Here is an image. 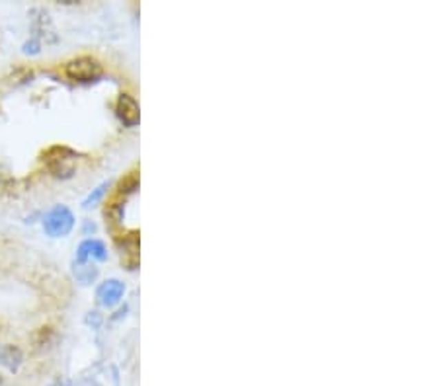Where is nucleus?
<instances>
[{"instance_id":"5","label":"nucleus","mask_w":439,"mask_h":386,"mask_svg":"<svg viewBox=\"0 0 439 386\" xmlns=\"http://www.w3.org/2000/svg\"><path fill=\"white\" fill-rule=\"evenodd\" d=\"M0 363L8 367L10 371H16L18 365L22 363V352L14 345H4L0 347Z\"/></svg>"},{"instance_id":"1","label":"nucleus","mask_w":439,"mask_h":386,"mask_svg":"<svg viewBox=\"0 0 439 386\" xmlns=\"http://www.w3.org/2000/svg\"><path fill=\"white\" fill-rule=\"evenodd\" d=\"M65 74L72 82H92L102 77V65L92 57H79L65 65Z\"/></svg>"},{"instance_id":"2","label":"nucleus","mask_w":439,"mask_h":386,"mask_svg":"<svg viewBox=\"0 0 439 386\" xmlns=\"http://www.w3.org/2000/svg\"><path fill=\"white\" fill-rule=\"evenodd\" d=\"M72 156L74 154L70 152L69 148H51L47 152V164H49V170L53 172V176H69L70 172H72V166L67 164V160H70Z\"/></svg>"},{"instance_id":"4","label":"nucleus","mask_w":439,"mask_h":386,"mask_svg":"<svg viewBox=\"0 0 439 386\" xmlns=\"http://www.w3.org/2000/svg\"><path fill=\"white\" fill-rule=\"evenodd\" d=\"M117 112H119V117H121L125 123H129V125L137 123V119H139V108H137L135 100L129 98V96H121V98H119Z\"/></svg>"},{"instance_id":"3","label":"nucleus","mask_w":439,"mask_h":386,"mask_svg":"<svg viewBox=\"0 0 439 386\" xmlns=\"http://www.w3.org/2000/svg\"><path fill=\"white\" fill-rule=\"evenodd\" d=\"M70 225H72V216H70L69 211L63 209V207H61V209H55L45 221L47 232H51V234H65L70 228Z\"/></svg>"}]
</instances>
